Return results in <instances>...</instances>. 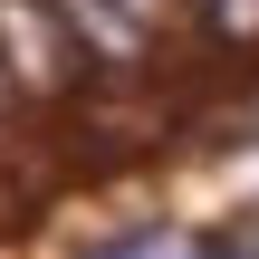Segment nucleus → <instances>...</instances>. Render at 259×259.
<instances>
[{"instance_id": "nucleus-1", "label": "nucleus", "mask_w": 259, "mask_h": 259, "mask_svg": "<svg viewBox=\"0 0 259 259\" xmlns=\"http://www.w3.org/2000/svg\"><path fill=\"white\" fill-rule=\"evenodd\" d=\"M211 259H259V240H211Z\"/></svg>"}, {"instance_id": "nucleus-3", "label": "nucleus", "mask_w": 259, "mask_h": 259, "mask_svg": "<svg viewBox=\"0 0 259 259\" xmlns=\"http://www.w3.org/2000/svg\"><path fill=\"white\" fill-rule=\"evenodd\" d=\"M0 96H10V67H0Z\"/></svg>"}, {"instance_id": "nucleus-2", "label": "nucleus", "mask_w": 259, "mask_h": 259, "mask_svg": "<svg viewBox=\"0 0 259 259\" xmlns=\"http://www.w3.org/2000/svg\"><path fill=\"white\" fill-rule=\"evenodd\" d=\"M115 259H163V240H125V250H115Z\"/></svg>"}, {"instance_id": "nucleus-4", "label": "nucleus", "mask_w": 259, "mask_h": 259, "mask_svg": "<svg viewBox=\"0 0 259 259\" xmlns=\"http://www.w3.org/2000/svg\"><path fill=\"white\" fill-rule=\"evenodd\" d=\"M125 10H144V0H125Z\"/></svg>"}]
</instances>
